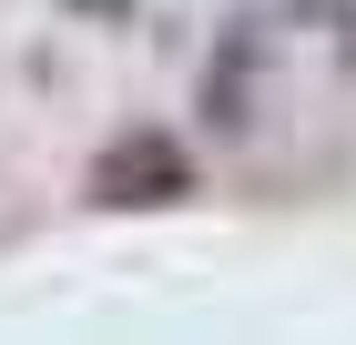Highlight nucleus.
I'll use <instances>...</instances> for the list:
<instances>
[{"label":"nucleus","instance_id":"1","mask_svg":"<svg viewBox=\"0 0 356 345\" xmlns=\"http://www.w3.org/2000/svg\"><path fill=\"white\" fill-rule=\"evenodd\" d=\"M92 193H102V203H184V193H193V162H184V142L133 133V142H112V153H102Z\"/></svg>","mask_w":356,"mask_h":345}]
</instances>
